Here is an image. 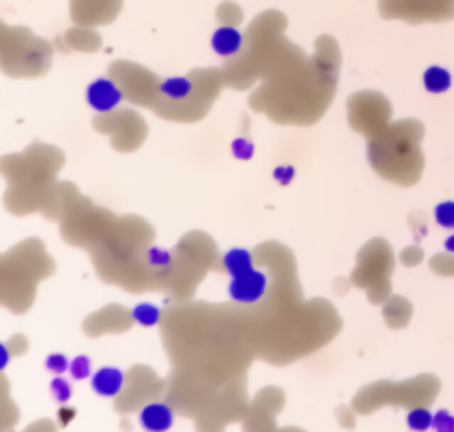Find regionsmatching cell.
<instances>
[{
	"instance_id": "3957f363",
	"label": "cell",
	"mask_w": 454,
	"mask_h": 432,
	"mask_svg": "<svg viewBox=\"0 0 454 432\" xmlns=\"http://www.w3.org/2000/svg\"><path fill=\"white\" fill-rule=\"evenodd\" d=\"M378 3L381 14L387 19L422 23L454 17V0H378Z\"/></svg>"
},
{
	"instance_id": "5b68a950",
	"label": "cell",
	"mask_w": 454,
	"mask_h": 432,
	"mask_svg": "<svg viewBox=\"0 0 454 432\" xmlns=\"http://www.w3.org/2000/svg\"><path fill=\"white\" fill-rule=\"evenodd\" d=\"M123 91L118 84L108 78H98L88 84L85 89L87 104L98 114L115 111L123 101Z\"/></svg>"
},
{
	"instance_id": "8fae6325",
	"label": "cell",
	"mask_w": 454,
	"mask_h": 432,
	"mask_svg": "<svg viewBox=\"0 0 454 432\" xmlns=\"http://www.w3.org/2000/svg\"><path fill=\"white\" fill-rule=\"evenodd\" d=\"M131 316L137 325L143 327H155L161 319V312L153 303L141 302L134 306Z\"/></svg>"
},
{
	"instance_id": "8992f818",
	"label": "cell",
	"mask_w": 454,
	"mask_h": 432,
	"mask_svg": "<svg viewBox=\"0 0 454 432\" xmlns=\"http://www.w3.org/2000/svg\"><path fill=\"white\" fill-rule=\"evenodd\" d=\"M125 384L124 372L114 366H104L91 377V387L103 398H115Z\"/></svg>"
},
{
	"instance_id": "30bf717a",
	"label": "cell",
	"mask_w": 454,
	"mask_h": 432,
	"mask_svg": "<svg viewBox=\"0 0 454 432\" xmlns=\"http://www.w3.org/2000/svg\"><path fill=\"white\" fill-rule=\"evenodd\" d=\"M222 266L231 278L243 276L254 269L252 253L243 248L228 250L222 257Z\"/></svg>"
},
{
	"instance_id": "7c38bea8",
	"label": "cell",
	"mask_w": 454,
	"mask_h": 432,
	"mask_svg": "<svg viewBox=\"0 0 454 432\" xmlns=\"http://www.w3.org/2000/svg\"><path fill=\"white\" fill-rule=\"evenodd\" d=\"M425 84L429 91L442 92L449 87L451 76L445 69L435 66L425 73Z\"/></svg>"
},
{
	"instance_id": "e0dca14e",
	"label": "cell",
	"mask_w": 454,
	"mask_h": 432,
	"mask_svg": "<svg viewBox=\"0 0 454 432\" xmlns=\"http://www.w3.org/2000/svg\"><path fill=\"white\" fill-rule=\"evenodd\" d=\"M231 152H232L234 157L237 160L248 161V160L252 159L253 154H254V145L248 138L238 137V138H236L232 141Z\"/></svg>"
},
{
	"instance_id": "9a60e30c",
	"label": "cell",
	"mask_w": 454,
	"mask_h": 432,
	"mask_svg": "<svg viewBox=\"0 0 454 432\" xmlns=\"http://www.w3.org/2000/svg\"><path fill=\"white\" fill-rule=\"evenodd\" d=\"M147 261L152 267L168 269L172 266L173 257H172V253L167 249H163L159 246H152L147 250Z\"/></svg>"
},
{
	"instance_id": "7a4b0ae2",
	"label": "cell",
	"mask_w": 454,
	"mask_h": 432,
	"mask_svg": "<svg viewBox=\"0 0 454 432\" xmlns=\"http://www.w3.org/2000/svg\"><path fill=\"white\" fill-rule=\"evenodd\" d=\"M348 120L356 132L368 138L383 132L392 117L390 101L380 92L361 91L348 100Z\"/></svg>"
},
{
	"instance_id": "277c9868",
	"label": "cell",
	"mask_w": 454,
	"mask_h": 432,
	"mask_svg": "<svg viewBox=\"0 0 454 432\" xmlns=\"http://www.w3.org/2000/svg\"><path fill=\"white\" fill-rule=\"evenodd\" d=\"M268 290V277L264 271L253 269L251 271L231 278L228 286L229 298L236 303L253 305L264 298Z\"/></svg>"
},
{
	"instance_id": "ba28073f",
	"label": "cell",
	"mask_w": 454,
	"mask_h": 432,
	"mask_svg": "<svg viewBox=\"0 0 454 432\" xmlns=\"http://www.w3.org/2000/svg\"><path fill=\"white\" fill-rule=\"evenodd\" d=\"M244 44L243 33L235 27H220L211 39L212 50L221 57H232L237 55Z\"/></svg>"
},
{
	"instance_id": "52a82bcc",
	"label": "cell",
	"mask_w": 454,
	"mask_h": 432,
	"mask_svg": "<svg viewBox=\"0 0 454 432\" xmlns=\"http://www.w3.org/2000/svg\"><path fill=\"white\" fill-rule=\"evenodd\" d=\"M140 426L150 432H166L175 423V414L166 403L155 402L144 406L139 414Z\"/></svg>"
},
{
	"instance_id": "9c48e42d",
	"label": "cell",
	"mask_w": 454,
	"mask_h": 432,
	"mask_svg": "<svg viewBox=\"0 0 454 432\" xmlns=\"http://www.w3.org/2000/svg\"><path fill=\"white\" fill-rule=\"evenodd\" d=\"M195 84L186 76H172L164 79L159 85L161 96L172 102H183L193 95Z\"/></svg>"
},
{
	"instance_id": "4fadbf2b",
	"label": "cell",
	"mask_w": 454,
	"mask_h": 432,
	"mask_svg": "<svg viewBox=\"0 0 454 432\" xmlns=\"http://www.w3.org/2000/svg\"><path fill=\"white\" fill-rule=\"evenodd\" d=\"M50 390L52 398L55 399V402H58L59 404H63V406L67 404L73 394L71 383L68 382L67 379L62 378L60 375H56L51 381Z\"/></svg>"
},
{
	"instance_id": "d6986e66",
	"label": "cell",
	"mask_w": 454,
	"mask_h": 432,
	"mask_svg": "<svg viewBox=\"0 0 454 432\" xmlns=\"http://www.w3.org/2000/svg\"><path fill=\"white\" fill-rule=\"evenodd\" d=\"M76 416V411L71 407H62L59 414H58V417H59V422L62 426H67L68 423H71Z\"/></svg>"
},
{
	"instance_id": "5bb4252c",
	"label": "cell",
	"mask_w": 454,
	"mask_h": 432,
	"mask_svg": "<svg viewBox=\"0 0 454 432\" xmlns=\"http://www.w3.org/2000/svg\"><path fill=\"white\" fill-rule=\"evenodd\" d=\"M69 374L75 381H85L92 377V362L87 355H78L71 361Z\"/></svg>"
},
{
	"instance_id": "ac0fdd59",
	"label": "cell",
	"mask_w": 454,
	"mask_h": 432,
	"mask_svg": "<svg viewBox=\"0 0 454 432\" xmlns=\"http://www.w3.org/2000/svg\"><path fill=\"white\" fill-rule=\"evenodd\" d=\"M293 177V170L289 166H280L274 170V179L281 183H288Z\"/></svg>"
},
{
	"instance_id": "6da1fadb",
	"label": "cell",
	"mask_w": 454,
	"mask_h": 432,
	"mask_svg": "<svg viewBox=\"0 0 454 432\" xmlns=\"http://www.w3.org/2000/svg\"><path fill=\"white\" fill-rule=\"evenodd\" d=\"M422 136L424 127L417 120L405 118L389 124L383 132L370 138L372 165L392 183L404 186L417 183L424 166Z\"/></svg>"
},
{
	"instance_id": "2e32d148",
	"label": "cell",
	"mask_w": 454,
	"mask_h": 432,
	"mask_svg": "<svg viewBox=\"0 0 454 432\" xmlns=\"http://www.w3.org/2000/svg\"><path fill=\"white\" fill-rule=\"evenodd\" d=\"M69 365L71 362L68 361L67 357L60 352H52L44 361L47 371L53 375H63L69 371Z\"/></svg>"
}]
</instances>
